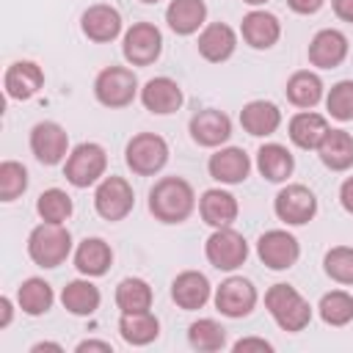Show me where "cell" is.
<instances>
[{
  "label": "cell",
  "instance_id": "681fc988",
  "mask_svg": "<svg viewBox=\"0 0 353 353\" xmlns=\"http://www.w3.org/2000/svg\"><path fill=\"white\" fill-rule=\"evenodd\" d=\"M141 3H160V0H141Z\"/></svg>",
  "mask_w": 353,
  "mask_h": 353
},
{
  "label": "cell",
  "instance_id": "bcb514c9",
  "mask_svg": "<svg viewBox=\"0 0 353 353\" xmlns=\"http://www.w3.org/2000/svg\"><path fill=\"white\" fill-rule=\"evenodd\" d=\"M0 312H3V317H0V328H8V323H11V298H0Z\"/></svg>",
  "mask_w": 353,
  "mask_h": 353
},
{
  "label": "cell",
  "instance_id": "836d02e7",
  "mask_svg": "<svg viewBox=\"0 0 353 353\" xmlns=\"http://www.w3.org/2000/svg\"><path fill=\"white\" fill-rule=\"evenodd\" d=\"M152 287L149 281L138 279V276H127L119 281L116 287V306L121 312H146L152 309Z\"/></svg>",
  "mask_w": 353,
  "mask_h": 353
},
{
  "label": "cell",
  "instance_id": "c3c4849f",
  "mask_svg": "<svg viewBox=\"0 0 353 353\" xmlns=\"http://www.w3.org/2000/svg\"><path fill=\"white\" fill-rule=\"evenodd\" d=\"M243 3H248V6H265L268 0H243Z\"/></svg>",
  "mask_w": 353,
  "mask_h": 353
},
{
  "label": "cell",
  "instance_id": "5bb4252c",
  "mask_svg": "<svg viewBox=\"0 0 353 353\" xmlns=\"http://www.w3.org/2000/svg\"><path fill=\"white\" fill-rule=\"evenodd\" d=\"M309 63L317 69H336L347 58V36L336 28H323L309 41Z\"/></svg>",
  "mask_w": 353,
  "mask_h": 353
},
{
  "label": "cell",
  "instance_id": "2e32d148",
  "mask_svg": "<svg viewBox=\"0 0 353 353\" xmlns=\"http://www.w3.org/2000/svg\"><path fill=\"white\" fill-rule=\"evenodd\" d=\"M188 130H190V138H193L199 146L215 149V146H221V143L229 141V135H232V119H229L223 110L204 108V110H199V113L190 119Z\"/></svg>",
  "mask_w": 353,
  "mask_h": 353
},
{
  "label": "cell",
  "instance_id": "603a6c76",
  "mask_svg": "<svg viewBox=\"0 0 353 353\" xmlns=\"http://www.w3.org/2000/svg\"><path fill=\"white\" fill-rule=\"evenodd\" d=\"M210 281H207V276L204 273H199V270H185V273H179L176 279H174V284H171V298H174V303L179 306V309H185V312H196V309H201L207 301H210Z\"/></svg>",
  "mask_w": 353,
  "mask_h": 353
},
{
  "label": "cell",
  "instance_id": "30bf717a",
  "mask_svg": "<svg viewBox=\"0 0 353 353\" xmlns=\"http://www.w3.org/2000/svg\"><path fill=\"white\" fill-rule=\"evenodd\" d=\"M276 218L284 221L287 226H303L317 215V196L306 185H287L276 193L273 199Z\"/></svg>",
  "mask_w": 353,
  "mask_h": 353
},
{
  "label": "cell",
  "instance_id": "74e56055",
  "mask_svg": "<svg viewBox=\"0 0 353 353\" xmlns=\"http://www.w3.org/2000/svg\"><path fill=\"white\" fill-rule=\"evenodd\" d=\"M325 273L336 284H353V248L350 245H334L323 256Z\"/></svg>",
  "mask_w": 353,
  "mask_h": 353
},
{
  "label": "cell",
  "instance_id": "ba28073f",
  "mask_svg": "<svg viewBox=\"0 0 353 353\" xmlns=\"http://www.w3.org/2000/svg\"><path fill=\"white\" fill-rule=\"evenodd\" d=\"M204 254L207 262L218 270H237L245 259H248V243L240 232H234L232 226L215 229L207 243H204Z\"/></svg>",
  "mask_w": 353,
  "mask_h": 353
},
{
  "label": "cell",
  "instance_id": "6da1fadb",
  "mask_svg": "<svg viewBox=\"0 0 353 353\" xmlns=\"http://www.w3.org/2000/svg\"><path fill=\"white\" fill-rule=\"evenodd\" d=\"M196 210L193 185L182 176H163L149 190V212L160 223H182Z\"/></svg>",
  "mask_w": 353,
  "mask_h": 353
},
{
  "label": "cell",
  "instance_id": "f546056e",
  "mask_svg": "<svg viewBox=\"0 0 353 353\" xmlns=\"http://www.w3.org/2000/svg\"><path fill=\"white\" fill-rule=\"evenodd\" d=\"M317 154L325 168L347 171L353 165V135L347 130H328L323 143L317 146Z\"/></svg>",
  "mask_w": 353,
  "mask_h": 353
},
{
  "label": "cell",
  "instance_id": "7dc6e473",
  "mask_svg": "<svg viewBox=\"0 0 353 353\" xmlns=\"http://www.w3.org/2000/svg\"><path fill=\"white\" fill-rule=\"evenodd\" d=\"M30 350H33V353H39V350H55V353H61L63 347H61L58 342H36V345H33Z\"/></svg>",
  "mask_w": 353,
  "mask_h": 353
},
{
  "label": "cell",
  "instance_id": "60d3db41",
  "mask_svg": "<svg viewBox=\"0 0 353 353\" xmlns=\"http://www.w3.org/2000/svg\"><path fill=\"white\" fill-rule=\"evenodd\" d=\"M232 350H234V353H248V350L270 353V350H273V345H270L268 339H259V336H243V339H237V342L232 345Z\"/></svg>",
  "mask_w": 353,
  "mask_h": 353
},
{
  "label": "cell",
  "instance_id": "5b68a950",
  "mask_svg": "<svg viewBox=\"0 0 353 353\" xmlns=\"http://www.w3.org/2000/svg\"><path fill=\"white\" fill-rule=\"evenodd\" d=\"M105 168H108L105 149L94 141H85V143H77L69 152L66 165H63V176L74 188H88V185H94L105 176Z\"/></svg>",
  "mask_w": 353,
  "mask_h": 353
},
{
  "label": "cell",
  "instance_id": "d6a6232c",
  "mask_svg": "<svg viewBox=\"0 0 353 353\" xmlns=\"http://www.w3.org/2000/svg\"><path fill=\"white\" fill-rule=\"evenodd\" d=\"M52 301H55L52 287H50L44 279H39V276L25 279V281L19 284V290H17V303H19V309H22L25 314H30V317L47 314L50 306H52Z\"/></svg>",
  "mask_w": 353,
  "mask_h": 353
},
{
  "label": "cell",
  "instance_id": "ffe728a7",
  "mask_svg": "<svg viewBox=\"0 0 353 353\" xmlns=\"http://www.w3.org/2000/svg\"><path fill=\"white\" fill-rule=\"evenodd\" d=\"M240 33H243V41L254 50H270L279 39H281V22L276 14L270 11H248L243 17V25H240Z\"/></svg>",
  "mask_w": 353,
  "mask_h": 353
},
{
  "label": "cell",
  "instance_id": "1f68e13d",
  "mask_svg": "<svg viewBox=\"0 0 353 353\" xmlns=\"http://www.w3.org/2000/svg\"><path fill=\"white\" fill-rule=\"evenodd\" d=\"M99 301H102L99 287L91 284L88 279H74V281H69V284L63 287V292H61L63 309L72 312V314H77V317L94 314V312L99 309Z\"/></svg>",
  "mask_w": 353,
  "mask_h": 353
},
{
  "label": "cell",
  "instance_id": "f35d334b",
  "mask_svg": "<svg viewBox=\"0 0 353 353\" xmlns=\"http://www.w3.org/2000/svg\"><path fill=\"white\" fill-rule=\"evenodd\" d=\"M28 188V168L17 160H3L0 163V199L3 201H14L17 196H22Z\"/></svg>",
  "mask_w": 353,
  "mask_h": 353
},
{
  "label": "cell",
  "instance_id": "44dd1931",
  "mask_svg": "<svg viewBox=\"0 0 353 353\" xmlns=\"http://www.w3.org/2000/svg\"><path fill=\"white\" fill-rule=\"evenodd\" d=\"M199 212H201V221L204 223H210L212 229H223V226H232L237 221L240 204H237V199L229 190L210 188L199 199Z\"/></svg>",
  "mask_w": 353,
  "mask_h": 353
},
{
  "label": "cell",
  "instance_id": "e0dca14e",
  "mask_svg": "<svg viewBox=\"0 0 353 353\" xmlns=\"http://www.w3.org/2000/svg\"><path fill=\"white\" fill-rule=\"evenodd\" d=\"M237 50V33L226 22H210L199 33V55L210 63H223Z\"/></svg>",
  "mask_w": 353,
  "mask_h": 353
},
{
  "label": "cell",
  "instance_id": "8d00e7d4",
  "mask_svg": "<svg viewBox=\"0 0 353 353\" xmlns=\"http://www.w3.org/2000/svg\"><path fill=\"white\" fill-rule=\"evenodd\" d=\"M320 317L328 325H347L353 320V298L345 290H331L320 298Z\"/></svg>",
  "mask_w": 353,
  "mask_h": 353
},
{
  "label": "cell",
  "instance_id": "e575fe53",
  "mask_svg": "<svg viewBox=\"0 0 353 353\" xmlns=\"http://www.w3.org/2000/svg\"><path fill=\"white\" fill-rule=\"evenodd\" d=\"M188 342L193 350H201V353H215L226 345V328L212 320V317H201L196 323H190L188 328Z\"/></svg>",
  "mask_w": 353,
  "mask_h": 353
},
{
  "label": "cell",
  "instance_id": "cb8c5ba5",
  "mask_svg": "<svg viewBox=\"0 0 353 353\" xmlns=\"http://www.w3.org/2000/svg\"><path fill=\"white\" fill-rule=\"evenodd\" d=\"M240 124L248 135L254 138H268L279 130L281 124V110L268 102V99H251L243 110H240Z\"/></svg>",
  "mask_w": 353,
  "mask_h": 353
},
{
  "label": "cell",
  "instance_id": "9a60e30c",
  "mask_svg": "<svg viewBox=\"0 0 353 353\" xmlns=\"http://www.w3.org/2000/svg\"><path fill=\"white\" fill-rule=\"evenodd\" d=\"M207 171L221 185H240L251 174V157L240 146H221L215 154H210Z\"/></svg>",
  "mask_w": 353,
  "mask_h": 353
},
{
  "label": "cell",
  "instance_id": "83f0119b",
  "mask_svg": "<svg viewBox=\"0 0 353 353\" xmlns=\"http://www.w3.org/2000/svg\"><path fill=\"white\" fill-rule=\"evenodd\" d=\"M119 334L127 345H149L160 336V320L146 309V312H121L119 317Z\"/></svg>",
  "mask_w": 353,
  "mask_h": 353
},
{
  "label": "cell",
  "instance_id": "4dcf8cb0",
  "mask_svg": "<svg viewBox=\"0 0 353 353\" xmlns=\"http://www.w3.org/2000/svg\"><path fill=\"white\" fill-rule=\"evenodd\" d=\"M284 94H287V99H290L295 108L312 110V108L323 99V80H320V74H314V72H309V69H301V72H295V74L287 80Z\"/></svg>",
  "mask_w": 353,
  "mask_h": 353
},
{
  "label": "cell",
  "instance_id": "7c38bea8",
  "mask_svg": "<svg viewBox=\"0 0 353 353\" xmlns=\"http://www.w3.org/2000/svg\"><path fill=\"white\" fill-rule=\"evenodd\" d=\"M256 256L270 270H287L298 262L301 245L295 234H290L287 229H270L256 240Z\"/></svg>",
  "mask_w": 353,
  "mask_h": 353
},
{
  "label": "cell",
  "instance_id": "d590c367",
  "mask_svg": "<svg viewBox=\"0 0 353 353\" xmlns=\"http://www.w3.org/2000/svg\"><path fill=\"white\" fill-rule=\"evenodd\" d=\"M36 212L47 223H63L72 215V199L61 188H47L36 201Z\"/></svg>",
  "mask_w": 353,
  "mask_h": 353
},
{
  "label": "cell",
  "instance_id": "7a4b0ae2",
  "mask_svg": "<svg viewBox=\"0 0 353 353\" xmlns=\"http://www.w3.org/2000/svg\"><path fill=\"white\" fill-rule=\"evenodd\" d=\"M265 306H268L270 317L276 320V325L281 331H290V334L303 331L309 325V320H312L309 301L290 284H273L265 292Z\"/></svg>",
  "mask_w": 353,
  "mask_h": 353
},
{
  "label": "cell",
  "instance_id": "f1b7e54d",
  "mask_svg": "<svg viewBox=\"0 0 353 353\" xmlns=\"http://www.w3.org/2000/svg\"><path fill=\"white\" fill-rule=\"evenodd\" d=\"M256 168L268 182H284L295 171V157L281 143H262L256 152Z\"/></svg>",
  "mask_w": 353,
  "mask_h": 353
},
{
  "label": "cell",
  "instance_id": "d4e9b609",
  "mask_svg": "<svg viewBox=\"0 0 353 353\" xmlns=\"http://www.w3.org/2000/svg\"><path fill=\"white\" fill-rule=\"evenodd\" d=\"M110 265H113V248L102 237H85L74 251V268L88 279L105 276Z\"/></svg>",
  "mask_w": 353,
  "mask_h": 353
},
{
  "label": "cell",
  "instance_id": "8992f818",
  "mask_svg": "<svg viewBox=\"0 0 353 353\" xmlns=\"http://www.w3.org/2000/svg\"><path fill=\"white\" fill-rule=\"evenodd\" d=\"M127 168L138 176H152L168 163V143L154 132H138L124 146Z\"/></svg>",
  "mask_w": 353,
  "mask_h": 353
},
{
  "label": "cell",
  "instance_id": "d6986e66",
  "mask_svg": "<svg viewBox=\"0 0 353 353\" xmlns=\"http://www.w3.org/2000/svg\"><path fill=\"white\" fill-rule=\"evenodd\" d=\"M80 28L91 41L105 44V41H113L121 33V14L108 3H97V6H88L83 11Z\"/></svg>",
  "mask_w": 353,
  "mask_h": 353
},
{
  "label": "cell",
  "instance_id": "8fae6325",
  "mask_svg": "<svg viewBox=\"0 0 353 353\" xmlns=\"http://www.w3.org/2000/svg\"><path fill=\"white\" fill-rule=\"evenodd\" d=\"M256 287L243 279V276H229L226 281H221V287L215 290V309L223 314V317H232V320H240V317H248L256 306Z\"/></svg>",
  "mask_w": 353,
  "mask_h": 353
},
{
  "label": "cell",
  "instance_id": "9c48e42d",
  "mask_svg": "<svg viewBox=\"0 0 353 353\" xmlns=\"http://www.w3.org/2000/svg\"><path fill=\"white\" fill-rule=\"evenodd\" d=\"M124 61L132 66H149L163 52V33L152 22H135L121 39Z\"/></svg>",
  "mask_w": 353,
  "mask_h": 353
},
{
  "label": "cell",
  "instance_id": "7bdbcfd3",
  "mask_svg": "<svg viewBox=\"0 0 353 353\" xmlns=\"http://www.w3.org/2000/svg\"><path fill=\"white\" fill-rule=\"evenodd\" d=\"M331 8L342 22H353V0H331Z\"/></svg>",
  "mask_w": 353,
  "mask_h": 353
},
{
  "label": "cell",
  "instance_id": "7402d4cb",
  "mask_svg": "<svg viewBox=\"0 0 353 353\" xmlns=\"http://www.w3.org/2000/svg\"><path fill=\"white\" fill-rule=\"evenodd\" d=\"M3 85H6V94L11 99H30L39 94V88L44 85V72L39 63L33 61H17L6 69V77H3Z\"/></svg>",
  "mask_w": 353,
  "mask_h": 353
},
{
  "label": "cell",
  "instance_id": "277c9868",
  "mask_svg": "<svg viewBox=\"0 0 353 353\" xmlns=\"http://www.w3.org/2000/svg\"><path fill=\"white\" fill-rule=\"evenodd\" d=\"M94 97L105 108H127L138 97V77L127 66H105L94 80Z\"/></svg>",
  "mask_w": 353,
  "mask_h": 353
},
{
  "label": "cell",
  "instance_id": "ee69618b",
  "mask_svg": "<svg viewBox=\"0 0 353 353\" xmlns=\"http://www.w3.org/2000/svg\"><path fill=\"white\" fill-rule=\"evenodd\" d=\"M339 201H342V207L353 215V176H347V179L342 182V188H339Z\"/></svg>",
  "mask_w": 353,
  "mask_h": 353
},
{
  "label": "cell",
  "instance_id": "4316f807",
  "mask_svg": "<svg viewBox=\"0 0 353 353\" xmlns=\"http://www.w3.org/2000/svg\"><path fill=\"white\" fill-rule=\"evenodd\" d=\"M207 19V3L204 0H171L165 8V22L176 36L196 33Z\"/></svg>",
  "mask_w": 353,
  "mask_h": 353
},
{
  "label": "cell",
  "instance_id": "ab89813d",
  "mask_svg": "<svg viewBox=\"0 0 353 353\" xmlns=\"http://www.w3.org/2000/svg\"><path fill=\"white\" fill-rule=\"evenodd\" d=\"M328 116L336 121H353V80H339L325 97Z\"/></svg>",
  "mask_w": 353,
  "mask_h": 353
},
{
  "label": "cell",
  "instance_id": "f6af8a7d",
  "mask_svg": "<svg viewBox=\"0 0 353 353\" xmlns=\"http://www.w3.org/2000/svg\"><path fill=\"white\" fill-rule=\"evenodd\" d=\"M77 353H85V350H102V353H113V345L110 342H99V339H85L74 347Z\"/></svg>",
  "mask_w": 353,
  "mask_h": 353
},
{
  "label": "cell",
  "instance_id": "4fadbf2b",
  "mask_svg": "<svg viewBox=\"0 0 353 353\" xmlns=\"http://www.w3.org/2000/svg\"><path fill=\"white\" fill-rule=\"evenodd\" d=\"M30 152L44 165H58L69 152V135L58 121H39L30 130Z\"/></svg>",
  "mask_w": 353,
  "mask_h": 353
},
{
  "label": "cell",
  "instance_id": "52a82bcc",
  "mask_svg": "<svg viewBox=\"0 0 353 353\" xmlns=\"http://www.w3.org/2000/svg\"><path fill=\"white\" fill-rule=\"evenodd\" d=\"M135 207L132 185L124 176H105L94 190V210L99 218L116 223L124 221Z\"/></svg>",
  "mask_w": 353,
  "mask_h": 353
},
{
  "label": "cell",
  "instance_id": "484cf974",
  "mask_svg": "<svg viewBox=\"0 0 353 353\" xmlns=\"http://www.w3.org/2000/svg\"><path fill=\"white\" fill-rule=\"evenodd\" d=\"M328 130V119L314 110H301L290 119V141L298 149H317Z\"/></svg>",
  "mask_w": 353,
  "mask_h": 353
},
{
  "label": "cell",
  "instance_id": "b9f144b4",
  "mask_svg": "<svg viewBox=\"0 0 353 353\" xmlns=\"http://www.w3.org/2000/svg\"><path fill=\"white\" fill-rule=\"evenodd\" d=\"M287 6L295 11V14H317L323 6H325V0H287Z\"/></svg>",
  "mask_w": 353,
  "mask_h": 353
},
{
  "label": "cell",
  "instance_id": "3957f363",
  "mask_svg": "<svg viewBox=\"0 0 353 353\" xmlns=\"http://www.w3.org/2000/svg\"><path fill=\"white\" fill-rule=\"evenodd\" d=\"M72 254V234L63 223H39L28 234V256L39 268H58Z\"/></svg>",
  "mask_w": 353,
  "mask_h": 353
},
{
  "label": "cell",
  "instance_id": "ac0fdd59",
  "mask_svg": "<svg viewBox=\"0 0 353 353\" xmlns=\"http://www.w3.org/2000/svg\"><path fill=\"white\" fill-rule=\"evenodd\" d=\"M182 88L176 80L171 77H152L143 83L141 88V102L149 113H157V116H168L174 110L182 108Z\"/></svg>",
  "mask_w": 353,
  "mask_h": 353
}]
</instances>
